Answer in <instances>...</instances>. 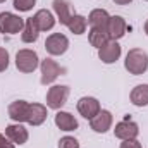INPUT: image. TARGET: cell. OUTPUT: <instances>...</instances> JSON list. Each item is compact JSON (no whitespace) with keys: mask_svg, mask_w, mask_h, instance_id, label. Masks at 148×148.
I'll use <instances>...</instances> for the list:
<instances>
[{"mask_svg":"<svg viewBox=\"0 0 148 148\" xmlns=\"http://www.w3.org/2000/svg\"><path fill=\"white\" fill-rule=\"evenodd\" d=\"M40 67H41V84H50V83H53L60 74L66 73V69L60 67V66H59L53 59H50V57H47L45 60H41Z\"/></svg>","mask_w":148,"mask_h":148,"instance_id":"5b68a950","label":"cell"},{"mask_svg":"<svg viewBox=\"0 0 148 148\" xmlns=\"http://www.w3.org/2000/svg\"><path fill=\"white\" fill-rule=\"evenodd\" d=\"M47 121V107L41 103H31L29 107V115H28V124L31 126H40Z\"/></svg>","mask_w":148,"mask_h":148,"instance_id":"ac0fdd59","label":"cell"},{"mask_svg":"<svg viewBox=\"0 0 148 148\" xmlns=\"http://www.w3.org/2000/svg\"><path fill=\"white\" fill-rule=\"evenodd\" d=\"M109 12L103 10V9H95L90 12L88 16V23L91 28H98V29H107V24H109Z\"/></svg>","mask_w":148,"mask_h":148,"instance_id":"2e32d148","label":"cell"},{"mask_svg":"<svg viewBox=\"0 0 148 148\" xmlns=\"http://www.w3.org/2000/svg\"><path fill=\"white\" fill-rule=\"evenodd\" d=\"M55 124L62 131H74V129H77V121L69 112H62V110L57 112L55 114Z\"/></svg>","mask_w":148,"mask_h":148,"instance_id":"e0dca14e","label":"cell"},{"mask_svg":"<svg viewBox=\"0 0 148 148\" xmlns=\"http://www.w3.org/2000/svg\"><path fill=\"white\" fill-rule=\"evenodd\" d=\"M124 67L129 71V74H134V76L143 74L148 69V53L141 48L129 50L124 60Z\"/></svg>","mask_w":148,"mask_h":148,"instance_id":"6da1fadb","label":"cell"},{"mask_svg":"<svg viewBox=\"0 0 148 148\" xmlns=\"http://www.w3.org/2000/svg\"><path fill=\"white\" fill-rule=\"evenodd\" d=\"M9 67V52L0 47V73H3Z\"/></svg>","mask_w":148,"mask_h":148,"instance_id":"d4e9b609","label":"cell"},{"mask_svg":"<svg viewBox=\"0 0 148 148\" xmlns=\"http://www.w3.org/2000/svg\"><path fill=\"white\" fill-rule=\"evenodd\" d=\"M59 148H79V143L73 136H64L59 141Z\"/></svg>","mask_w":148,"mask_h":148,"instance_id":"cb8c5ba5","label":"cell"},{"mask_svg":"<svg viewBox=\"0 0 148 148\" xmlns=\"http://www.w3.org/2000/svg\"><path fill=\"white\" fill-rule=\"evenodd\" d=\"M52 5H53V10H55V14H57V17H59L60 24L67 26L69 19L74 16L73 3H71L69 0H53V3H52Z\"/></svg>","mask_w":148,"mask_h":148,"instance_id":"5bb4252c","label":"cell"},{"mask_svg":"<svg viewBox=\"0 0 148 148\" xmlns=\"http://www.w3.org/2000/svg\"><path fill=\"white\" fill-rule=\"evenodd\" d=\"M114 134H115V138H119L122 141L124 140H136V136L140 134V127L133 121H121L119 124H115Z\"/></svg>","mask_w":148,"mask_h":148,"instance_id":"52a82bcc","label":"cell"},{"mask_svg":"<svg viewBox=\"0 0 148 148\" xmlns=\"http://www.w3.org/2000/svg\"><path fill=\"white\" fill-rule=\"evenodd\" d=\"M100 110H102V109H100V102H98L97 98H93V97H83V98H79V102H77V112H79L83 117L90 119V121H91Z\"/></svg>","mask_w":148,"mask_h":148,"instance_id":"9c48e42d","label":"cell"},{"mask_svg":"<svg viewBox=\"0 0 148 148\" xmlns=\"http://www.w3.org/2000/svg\"><path fill=\"white\" fill-rule=\"evenodd\" d=\"M38 36H40V29H38L35 19H33V17L26 19V21H24V29H23L21 40H23L24 43H35L38 40Z\"/></svg>","mask_w":148,"mask_h":148,"instance_id":"d6986e66","label":"cell"},{"mask_svg":"<svg viewBox=\"0 0 148 148\" xmlns=\"http://www.w3.org/2000/svg\"><path fill=\"white\" fill-rule=\"evenodd\" d=\"M147 2H148V0H147Z\"/></svg>","mask_w":148,"mask_h":148,"instance_id":"4dcf8cb0","label":"cell"},{"mask_svg":"<svg viewBox=\"0 0 148 148\" xmlns=\"http://www.w3.org/2000/svg\"><path fill=\"white\" fill-rule=\"evenodd\" d=\"M69 97V86H62V84H55L48 90L47 93V105L53 110H59Z\"/></svg>","mask_w":148,"mask_h":148,"instance_id":"277c9868","label":"cell"},{"mask_svg":"<svg viewBox=\"0 0 148 148\" xmlns=\"http://www.w3.org/2000/svg\"><path fill=\"white\" fill-rule=\"evenodd\" d=\"M5 136H7V140H10V141L16 143V145H24V143L28 141V138H29L28 129H26L24 126H21V122L7 126V127H5Z\"/></svg>","mask_w":148,"mask_h":148,"instance_id":"7c38bea8","label":"cell"},{"mask_svg":"<svg viewBox=\"0 0 148 148\" xmlns=\"http://www.w3.org/2000/svg\"><path fill=\"white\" fill-rule=\"evenodd\" d=\"M145 33H147V36H148V21L145 23Z\"/></svg>","mask_w":148,"mask_h":148,"instance_id":"f1b7e54d","label":"cell"},{"mask_svg":"<svg viewBox=\"0 0 148 148\" xmlns=\"http://www.w3.org/2000/svg\"><path fill=\"white\" fill-rule=\"evenodd\" d=\"M29 107H31V103H28L24 100H16L9 105V117L14 122H28Z\"/></svg>","mask_w":148,"mask_h":148,"instance_id":"30bf717a","label":"cell"},{"mask_svg":"<svg viewBox=\"0 0 148 148\" xmlns=\"http://www.w3.org/2000/svg\"><path fill=\"white\" fill-rule=\"evenodd\" d=\"M36 0H14V7L19 10V12H28L35 7Z\"/></svg>","mask_w":148,"mask_h":148,"instance_id":"603a6c76","label":"cell"},{"mask_svg":"<svg viewBox=\"0 0 148 148\" xmlns=\"http://www.w3.org/2000/svg\"><path fill=\"white\" fill-rule=\"evenodd\" d=\"M0 148H16V147H14L12 143H9L5 136H2V134H0Z\"/></svg>","mask_w":148,"mask_h":148,"instance_id":"4316f807","label":"cell"},{"mask_svg":"<svg viewBox=\"0 0 148 148\" xmlns=\"http://www.w3.org/2000/svg\"><path fill=\"white\" fill-rule=\"evenodd\" d=\"M117 5H127V3H131L133 0H114Z\"/></svg>","mask_w":148,"mask_h":148,"instance_id":"83f0119b","label":"cell"},{"mask_svg":"<svg viewBox=\"0 0 148 148\" xmlns=\"http://www.w3.org/2000/svg\"><path fill=\"white\" fill-rule=\"evenodd\" d=\"M40 64V59H38V53L35 50H29V48H23L16 53V67L21 71V73H33Z\"/></svg>","mask_w":148,"mask_h":148,"instance_id":"3957f363","label":"cell"},{"mask_svg":"<svg viewBox=\"0 0 148 148\" xmlns=\"http://www.w3.org/2000/svg\"><path fill=\"white\" fill-rule=\"evenodd\" d=\"M127 31V24L126 21L121 17V16H110L109 19V24H107V35H109V40H119L126 35Z\"/></svg>","mask_w":148,"mask_h":148,"instance_id":"8fae6325","label":"cell"},{"mask_svg":"<svg viewBox=\"0 0 148 148\" xmlns=\"http://www.w3.org/2000/svg\"><path fill=\"white\" fill-rule=\"evenodd\" d=\"M86 17H83V16H79V14H74L73 17L69 19V23H67V28H69V31L74 33V35H83L84 31H86Z\"/></svg>","mask_w":148,"mask_h":148,"instance_id":"7402d4cb","label":"cell"},{"mask_svg":"<svg viewBox=\"0 0 148 148\" xmlns=\"http://www.w3.org/2000/svg\"><path fill=\"white\" fill-rule=\"evenodd\" d=\"M88 40L93 47L97 48H102L107 41H109V35H107V29H98V28H91L90 29V35H88Z\"/></svg>","mask_w":148,"mask_h":148,"instance_id":"44dd1931","label":"cell"},{"mask_svg":"<svg viewBox=\"0 0 148 148\" xmlns=\"http://www.w3.org/2000/svg\"><path fill=\"white\" fill-rule=\"evenodd\" d=\"M2 2H5V0H0V3H2Z\"/></svg>","mask_w":148,"mask_h":148,"instance_id":"f546056e","label":"cell"},{"mask_svg":"<svg viewBox=\"0 0 148 148\" xmlns=\"http://www.w3.org/2000/svg\"><path fill=\"white\" fill-rule=\"evenodd\" d=\"M98 57L103 64H114L121 57V45L115 40H109L102 48H98Z\"/></svg>","mask_w":148,"mask_h":148,"instance_id":"ba28073f","label":"cell"},{"mask_svg":"<svg viewBox=\"0 0 148 148\" xmlns=\"http://www.w3.org/2000/svg\"><path fill=\"white\" fill-rule=\"evenodd\" d=\"M67 48H69V40L62 33H53L45 41V50L50 55H62L67 52Z\"/></svg>","mask_w":148,"mask_h":148,"instance_id":"8992f818","label":"cell"},{"mask_svg":"<svg viewBox=\"0 0 148 148\" xmlns=\"http://www.w3.org/2000/svg\"><path fill=\"white\" fill-rule=\"evenodd\" d=\"M24 29V19L12 12H0V33L17 35Z\"/></svg>","mask_w":148,"mask_h":148,"instance_id":"7a4b0ae2","label":"cell"},{"mask_svg":"<svg viewBox=\"0 0 148 148\" xmlns=\"http://www.w3.org/2000/svg\"><path fill=\"white\" fill-rule=\"evenodd\" d=\"M131 102L136 107H145L148 105V84H138L131 91Z\"/></svg>","mask_w":148,"mask_h":148,"instance_id":"ffe728a7","label":"cell"},{"mask_svg":"<svg viewBox=\"0 0 148 148\" xmlns=\"http://www.w3.org/2000/svg\"><path fill=\"white\" fill-rule=\"evenodd\" d=\"M33 19H35V23H36V26H38L40 31H48V29H52V28L55 26V17H53V14H52L50 10H47V9L38 10L36 14L33 16Z\"/></svg>","mask_w":148,"mask_h":148,"instance_id":"9a60e30c","label":"cell"},{"mask_svg":"<svg viewBox=\"0 0 148 148\" xmlns=\"http://www.w3.org/2000/svg\"><path fill=\"white\" fill-rule=\"evenodd\" d=\"M121 148H143L138 140H124L121 143Z\"/></svg>","mask_w":148,"mask_h":148,"instance_id":"484cf974","label":"cell"},{"mask_svg":"<svg viewBox=\"0 0 148 148\" xmlns=\"http://www.w3.org/2000/svg\"><path fill=\"white\" fill-rule=\"evenodd\" d=\"M90 126L95 133H107L112 126V114L109 110H100L90 121Z\"/></svg>","mask_w":148,"mask_h":148,"instance_id":"4fadbf2b","label":"cell"}]
</instances>
